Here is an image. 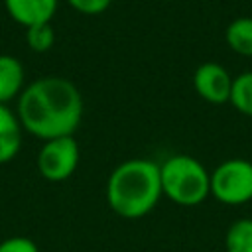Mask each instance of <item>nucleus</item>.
Returning a JSON list of instances; mask_svg holds the SVG:
<instances>
[{"mask_svg":"<svg viewBox=\"0 0 252 252\" xmlns=\"http://www.w3.org/2000/svg\"><path fill=\"white\" fill-rule=\"evenodd\" d=\"M26 132L39 140L73 136L83 118V96L63 77H41L24 87L16 110Z\"/></svg>","mask_w":252,"mask_h":252,"instance_id":"nucleus-1","label":"nucleus"},{"mask_svg":"<svg viewBox=\"0 0 252 252\" xmlns=\"http://www.w3.org/2000/svg\"><path fill=\"white\" fill-rule=\"evenodd\" d=\"M159 163L146 158L120 161L106 179V203L114 215L134 220L142 219L159 203Z\"/></svg>","mask_w":252,"mask_h":252,"instance_id":"nucleus-2","label":"nucleus"},{"mask_svg":"<svg viewBox=\"0 0 252 252\" xmlns=\"http://www.w3.org/2000/svg\"><path fill=\"white\" fill-rule=\"evenodd\" d=\"M161 193L179 207H197L211 195V173L193 156L175 154L159 163Z\"/></svg>","mask_w":252,"mask_h":252,"instance_id":"nucleus-3","label":"nucleus"},{"mask_svg":"<svg viewBox=\"0 0 252 252\" xmlns=\"http://www.w3.org/2000/svg\"><path fill=\"white\" fill-rule=\"evenodd\" d=\"M211 195L230 207L252 201V161L230 158L211 171Z\"/></svg>","mask_w":252,"mask_h":252,"instance_id":"nucleus-4","label":"nucleus"},{"mask_svg":"<svg viewBox=\"0 0 252 252\" xmlns=\"http://www.w3.org/2000/svg\"><path fill=\"white\" fill-rule=\"evenodd\" d=\"M79 144L73 136L45 140L37 154V171L43 179L59 183L69 179L79 165Z\"/></svg>","mask_w":252,"mask_h":252,"instance_id":"nucleus-5","label":"nucleus"},{"mask_svg":"<svg viewBox=\"0 0 252 252\" xmlns=\"http://www.w3.org/2000/svg\"><path fill=\"white\" fill-rule=\"evenodd\" d=\"M232 79L226 67L215 61L201 63L193 73L195 93L209 104H226L230 100Z\"/></svg>","mask_w":252,"mask_h":252,"instance_id":"nucleus-6","label":"nucleus"},{"mask_svg":"<svg viewBox=\"0 0 252 252\" xmlns=\"http://www.w3.org/2000/svg\"><path fill=\"white\" fill-rule=\"evenodd\" d=\"M6 12L26 30L49 24L57 12V0H4Z\"/></svg>","mask_w":252,"mask_h":252,"instance_id":"nucleus-7","label":"nucleus"},{"mask_svg":"<svg viewBox=\"0 0 252 252\" xmlns=\"http://www.w3.org/2000/svg\"><path fill=\"white\" fill-rule=\"evenodd\" d=\"M22 124L8 104H0V163L14 159L22 148Z\"/></svg>","mask_w":252,"mask_h":252,"instance_id":"nucleus-8","label":"nucleus"},{"mask_svg":"<svg viewBox=\"0 0 252 252\" xmlns=\"http://www.w3.org/2000/svg\"><path fill=\"white\" fill-rule=\"evenodd\" d=\"M26 71L18 57L0 55V104H8L24 91Z\"/></svg>","mask_w":252,"mask_h":252,"instance_id":"nucleus-9","label":"nucleus"},{"mask_svg":"<svg viewBox=\"0 0 252 252\" xmlns=\"http://www.w3.org/2000/svg\"><path fill=\"white\" fill-rule=\"evenodd\" d=\"M224 39L234 53L242 57H252V18H234L224 30Z\"/></svg>","mask_w":252,"mask_h":252,"instance_id":"nucleus-10","label":"nucleus"},{"mask_svg":"<svg viewBox=\"0 0 252 252\" xmlns=\"http://www.w3.org/2000/svg\"><path fill=\"white\" fill-rule=\"evenodd\" d=\"M226 252H252V219L234 220L224 234Z\"/></svg>","mask_w":252,"mask_h":252,"instance_id":"nucleus-11","label":"nucleus"},{"mask_svg":"<svg viewBox=\"0 0 252 252\" xmlns=\"http://www.w3.org/2000/svg\"><path fill=\"white\" fill-rule=\"evenodd\" d=\"M228 102L240 114L252 118V71H244L232 79V91Z\"/></svg>","mask_w":252,"mask_h":252,"instance_id":"nucleus-12","label":"nucleus"},{"mask_svg":"<svg viewBox=\"0 0 252 252\" xmlns=\"http://www.w3.org/2000/svg\"><path fill=\"white\" fill-rule=\"evenodd\" d=\"M26 41L28 47L35 53H45L53 47L55 43V32L51 24H41V26H32L26 30Z\"/></svg>","mask_w":252,"mask_h":252,"instance_id":"nucleus-13","label":"nucleus"},{"mask_svg":"<svg viewBox=\"0 0 252 252\" xmlns=\"http://www.w3.org/2000/svg\"><path fill=\"white\" fill-rule=\"evenodd\" d=\"M67 4L85 16H98L102 12H106L112 4V0H67Z\"/></svg>","mask_w":252,"mask_h":252,"instance_id":"nucleus-14","label":"nucleus"},{"mask_svg":"<svg viewBox=\"0 0 252 252\" xmlns=\"http://www.w3.org/2000/svg\"><path fill=\"white\" fill-rule=\"evenodd\" d=\"M0 252H39V248L28 236H10L0 242Z\"/></svg>","mask_w":252,"mask_h":252,"instance_id":"nucleus-15","label":"nucleus"}]
</instances>
